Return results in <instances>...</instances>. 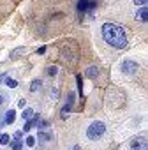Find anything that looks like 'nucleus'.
Masks as SVG:
<instances>
[{
  "label": "nucleus",
  "instance_id": "nucleus-1",
  "mask_svg": "<svg viewBox=\"0 0 148 150\" xmlns=\"http://www.w3.org/2000/svg\"><path fill=\"white\" fill-rule=\"evenodd\" d=\"M101 32H102V39H104L109 46H113V48H116V50H123V48L127 46V34H125V30H123L120 25L104 23L102 28H101Z\"/></svg>",
  "mask_w": 148,
  "mask_h": 150
},
{
  "label": "nucleus",
  "instance_id": "nucleus-2",
  "mask_svg": "<svg viewBox=\"0 0 148 150\" xmlns=\"http://www.w3.org/2000/svg\"><path fill=\"white\" fill-rule=\"evenodd\" d=\"M104 132H106V125H104V122H101V120L92 122V124L88 125V129H87V136H88V139H92V141H97L99 138H102Z\"/></svg>",
  "mask_w": 148,
  "mask_h": 150
},
{
  "label": "nucleus",
  "instance_id": "nucleus-3",
  "mask_svg": "<svg viewBox=\"0 0 148 150\" xmlns=\"http://www.w3.org/2000/svg\"><path fill=\"white\" fill-rule=\"evenodd\" d=\"M97 7V0H78V13H94V9Z\"/></svg>",
  "mask_w": 148,
  "mask_h": 150
},
{
  "label": "nucleus",
  "instance_id": "nucleus-4",
  "mask_svg": "<svg viewBox=\"0 0 148 150\" xmlns=\"http://www.w3.org/2000/svg\"><path fill=\"white\" fill-rule=\"evenodd\" d=\"M122 72L127 74V76H134V74L139 72V64L134 60H123L122 64Z\"/></svg>",
  "mask_w": 148,
  "mask_h": 150
},
{
  "label": "nucleus",
  "instance_id": "nucleus-5",
  "mask_svg": "<svg viewBox=\"0 0 148 150\" xmlns=\"http://www.w3.org/2000/svg\"><path fill=\"white\" fill-rule=\"evenodd\" d=\"M130 150H148V143L144 138H136L130 141Z\"/></svg>",
  "mask_w": 148,
  "mask_h": 150
},
{
  "label": "nucleus",
  "instance_id": "nucleus-6",
  "mask_svg": "<svg viewBox=\"0 0 148 150\" xmlns=\"http://www.w3.org/2000/svg\"><path fill=\"white\" fill-rule=\"evenodd\" d=\"M136 20H137V21H143V23L148 20V11H146V7L137 9V13H136Z\"/></svg>",
  "mask_w": 148,
  "mask_h": 150
},
{
  "label": "nucleus",
  "instance_id": "nucleus-7",
  "mask_svg": "<svg viewBox=\"0 0 148 150\" xmlns=\"http://www.w3.org/2000/svg\"><path fill=\"white\" fill-rule=\"evenodd\" d=\"M14 120H16V111H14V110H9V111L6 113V118H4V124H7V125H11V124H14Z\"/></svg>",
  "mask_w": 148,
  "mask_h": 150
},
{
  "label": "nucleus",
  "instance_id": "nucleus-8",
  "mask_svg": "<svg viewBox=\"0 0 148 150\" xmlns=\"http://www.w3.org/2000/svg\"><path fill=\"white\" fill-rule=\"evenodd\" d=\"M37 138H39V141H49L51 139V132H48L46 129H42V131H39Z\"/></svg>",
  "mask_w": 148,
  "mask_h": 150
},
{
  "label": "nucleus",
  "instance_id": "nucleus-9",
  "mask_svg": "<svg viewBox=\"0 0 148 150\" xmlns=\"http://www.w3.org/2000/svg\"><path fill=\"white\" fill-rule=\"evenodd\" d=\"M97 74H99V69H97L95 65H90V67L87 69V76H88V78H97Z\"/></svg>",
  "mask_w": 148,
  "mask_h": 150
},
{
  "label": "nucleus",
  "instance_id": "nucleus-10",
  "mask_svg": "<svg viewBox=\"0 0 148 150\" xmlns=\"http://www.w3.org/2000/svg\"><path fill=\"white\" fill-rule=\"evenodd\" d=\"M41 87H42V81H41V80L37 78V80H34V81L30 83V92H37V90H39Z\"/></svg>",
  "mask_w": 148,
  "mask_h": 150
},
{
  "label": "nucleus",
  "instance_id": "nucleus-11",
  "mask_svg": "<svg viewBox=\"0 0 148 150\" xmlns=\"http://www.w3.org/2000/svg\"><path fill=\"white\" fill-rule=\"evenodd\" d=\"M23 53H27V48H16V50L11 51V58H18V57L23 55Z\"/></svg>",
  "mask_w": 148,
  "mask_h": 150
},
{
  "label": "nucleus",
  "instance_id": "nucleus-12",
  "mask_svg": "<svg viewBox=\"0 0 148 150\" xmlns=\"http://www.w3.org/2000/svg\"><path fill=\"white\" fill-rule=\"evenodd\" d=\"M21 117L25 118V122L32 120V117H34V110H32V108H25V111H23V115H21Z\"/></svg>",
  "mask_w": 148,
  "mask_h": 150
},
{
  "label": "nucleus",
  "instance_id": "nucleus-13",
  "mask_svg": "<svg viewBox=\"0 0 148 150\" xmlns=\"http://www.w3.org/2000/svg\"><path fill=\"white\" fill-rule=\"evenodd\" d=\"M76 85H78V90H80V96L83 97V78L80 76V74H78V76H76Z\"/></svg>",
  "mask_w": 148,
  "mask_h": 150
},
{
  "label": "nucleus",
  "instance_id": "nucleus-14",
  "mask_svg": "<svg viewBox=\"0 0 148 150\" xmlns=\"http://www.w3.org/2000/svg\"><path fill=\"white\" fill-rule=\"evenodd\" d=\"M9 141H11V136L9 134H0V145H9Z\"/></svg>",
  "mask_w": 148,
  "mask_h": 150
},
{
  "label": "nucleus",
  "instance_id": "nucleus-15",
  "mask_svg": "<svg viewBox=\"0 0 148 150\" xmlns=\"http://www.w3.org/2000/svg\"><path fill=\"white\" fill-rule=\"evenodd\" d=\"M56 72H58L56 65H49V67L46 69V74H48V76H56Z\"/></svg>",
  "mask_w": 148,
  "mask_h": 150
},
{
  "label": "nucleus",
  "instance_id": "nucleus-16",
  "mask_svg": "<svg viewBox=\"0 0 148 150\" xmlns=\"http://www.w3.org/2000/svg\"><path fill=\"white\" fill-rule=\"evenodd\" d=\"M74 99H76V94L74 92H69V97H67V106H74Z\"/></svg>",
  "mask_w": 148,
  "mask_h": 150
},
{
  "label": "nucleus",
  "instance_id": "nucleus-17",
  "mask_svg": "<svg viewBox=\"0 0 148 150\" xmlns=\"http://www.w3.org/2000/svg\"><path fill=\"white\" fill-rule=\"evenodd\" d=\"M70 110H72V108H70V106H67V104H65V106H63V110H62V113H60V117H62V118H63V120H65V118H67V117H69V111H70Z\"/></svg>",
  "mask_w": 148,
  "mask_h": 150
},
{
  "label": "nucleus",
  "instance_id": "nucleus-18",
  "mask_svg": "<svg viewBox=\"0 0 148 150\" xmlns=\"http://www.w3.org/2000/svg\"><path fill=\"white\" fill-rule=\"evenodd\" d=\"M6 83H7V87H11V88H16V87H18V81L13 80V78H6Z\"/></svg>",
  "mask_w": 148,
  "mask_h": 150
},
{
  "label": "nucleus",
  "instance_id": "nucleus-19",
  "mask_svg": "<svg viewBox=\"0 0 148 150\" xmlns=\"http://www.w3.org/2000/svg\"><path fill=\"white\" fill-rule=\"evenodd\" d=\"M35 145V138L34 136H28L27 138V146H34Z\"/></svg>",
  "mask_w": 148,
  "mask_h": 150
},
{
  "label": "nucleus",
  "instance_id": "nucleus-20",
  "mask_svg": "<svg viewBox=\"0 0 148 150\" xmlns=\"http://www.w3.org/2000/svg\"><path fill=\"white\" fill-rule=\"evenodd\" d=\"M21 148H23V143H21V141H14L13 150H21Z\"/></svg>",
  "mask_w": 148,
  "mask_h": 150
},
{
  "label": "nucleus",
  "instance_id": "nucleus-21",
  "mask_svg": "<svg viewBox=\"0 0 148 150\" xmlns=\"http://www.w3.org/2000/svg\"><path fill=\"white\" fill-rule=\"evenodd\" d=\"M146 2H148V0H134V4H136V6H141V7H144Z\"/></svg>",
  "mask_w": 148,
  "mask_h": 150
},
{
  "label": "nucleus",
  "instance_id": "nucleus-22",
  "mask_svg": "<svg viewBox=\"0 0 148 150\" xmlns=\"http://www.w3.org/2000/svg\"><path fill=\"white\" fill-rule=\"evenodd\" d=\"M21 134H23L21 131H18V132H14V136H13V138H14V141H21Z\"/></svg>",
  "mask_w": 148,
  "mask_h": 150
},
{
  "label": "nucleus",
  "instance_id": "nucleus-23",
  "mask_svg": "<svg viewBox=\"0 0 148 150\" xmlns=\"http://www.w3.org/2000/svg\"><path fill=\"white\" fill-rule=\"evenodd\" d=\"M37 53H39V55H42V53H46V46H41V48L37 50Z\"/></svg>",
  "mask_w": 148,
  "mask_h": 150
},
{
  "label": "nucleus",
  "instance_id": "nucleus-24",
  "mask_svg": "<svg viewBox=\"0 0 148 150\" xmlns=\"http://www.w3.org/2000/svg\"><path fill=\"white\" fill-rule=\"evenodd\" d=\"M25 104H27L25 99H20V101H18V106H20V108H25Z\"/></svg>",
  "mask_w": 148,
  "mask_h": 150
},
{
  "label": "nucleus",
  "instance_id": "nucleus-25",
  "mask_svg": "<svg viewBox=\"0 0 148 150\" xmlns=\"http://www.w3.org/2000/svg\"><path fill=\"white\" fill-rule=\"evenodd\" d=\"M6 99H7V97H6L4 94H0V104H4V103H6Z\"/></svg>",
  "mask_w": 148,
  "mask_h": 150
},
{
  "label": "nucleus",
  "instance_id": "nucleus-26",
  "mask_svg": "<svg viewBox=\"0 0 148 150\" xmlns=\"http://www.w3.org/2000/svg\"><path fill=\"white\" fill-rule=\"evenodd\" d=\"M6 78H7V74H6V72H2V74H0V83H2Z\"/></svg>",
  "mask_w": 148,
  "mask_h": 150
},
{
  "label": "nucleus",
  "instance_id": "nucleus-27",
  "mask_svg": "<svg viewBox=\"0 0 148 150\" xmlns=\"http://www.w3.org/2000/svg\"><path fill=\"white\" fill-rule=\"evenodd\" d=\"M72 150H81V148H80L78 145H74V146H72Z\"/></svg>",
  "mask_w": 148,
  "mask_h": 150
},
{
  "label": "nucleus",
  "instance_id": "nucleus-28",
  "mask_svg": "<svg viewBox=\"0 0 148 150\" xmlns=\"http://www.w3.org/2000/svg\"><path fill=\"white\" fill-rule=\"evenodd\" d=\"M2 125H6V124H4V120H0V127H2Z\"/></svg>",
  "mask_w": 148,
  "mask_h": 150
}]
</instances>
